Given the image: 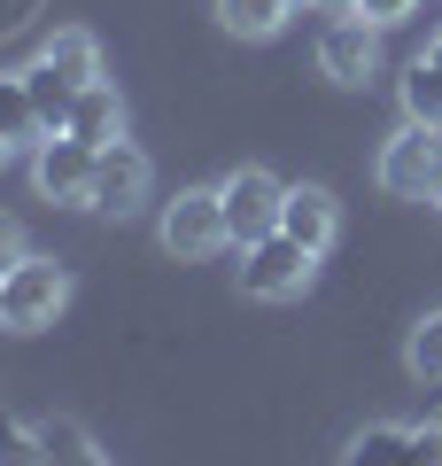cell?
<instances>
[{
  "label": "cell",
  "mask_w": 442,
  "mask_h": 466,
  "mask_svg": "<svg viewBox=\"0 0 442 466\" xmlns=\"http://www.w3.org/2000/svg\"><path fill=\"white\" fill-rule=\"evenodd\" d=\"M63 303H70V272L55 265V257H24V265L0 272V327H8V334L55 327Z\"/></svg>",
  "instance_id": "obj_1"
},
{
  "label": "cell",
  "mask_w": 442,
  "mask_h": 466,
  "mask_svg": "<svg viewBox=\"0 0 442 466\" xmlns=\"http://www.w3.org/2000/svg\"><path fill=\"white\" fill-rule=\"evenodd\" d=\"M311 272H318V249H303L295 233H264V241H248V249H241V296L295 303L303 288H311Z\"/></svg>",
  "instance_id": "obj_2"
},
{
  "label": "cell",
  "mask_w": 442,
  "mask_h": 466,
  "mask_svg": "<svg viewBox=\"0 0 442 466\" xmlns=\"http://www.w3.org/2000/svg\"><path fill=\"white\" fill-rule=\"evenodd\" d=\"M217 202H226V233H233V249H248V241H264V233H279V202H287V187L272 179V171L241 164L217 179Z\"/></svg>",
  "instance_id": "obj_3"
},
{
  "label": "cell",
  "mask_w": 442,
  "mask_h": 466,
  "mask_svg": "<svg viewBox=\"0 0 442 466\" xmlns=\"http://www.w3.org/2000/svg\"><path fill=\"white\" fill-rule=\"evenodd\" d=\"M435 179H442V125H411L380 148V187L404 202H435Z\"/></svg>",
  "instance_id": "obj_4"
},
{
  "label": "cell",
  "mask_w": 442,
  "mask_h": 466,
  "mask_svg": "<svg viewBox=\"0 0 442 466\" xmlns=\"http://www.w3.org/2000/svg\"><path fill=\"white\" fill-rule=\"evenodd\" d=\"M156 241H164L179 265H195V257H217V249L233 241V233H226V202H217V187H186V195L164 210Z\"/></svg>",
  "instance_id": "obj_5"
},
{
  "label": "cell",
  "mask_w": 442,
  "mask_h": 466,
  "mask_svg": "<svg viewBox=\"0 0 442 466\" xmlns=\"http://www.w3.org/2000/svg\"><path fill=\"white\" fill-rule=\"evenodd\" d=\"M94 164H101L94 140H78V133H47V140H39V156H32V179H39V195H47V202L85 210V202H94Z\"/></svg>",
  "instance_id": "obj_6"
},
{
  "label": "cell",
  "mask_w": 442,
  "mask_h": 466,
  "mask_svg": "<svg viewBox=\"0 0 442 466\" xmlns=\"http://www.w3.org/2000/svg\"><path fill=\"white\" fill-rule=\"evenodd\" d=\"M147 187H156V164H147L132 140H109V148H101V164H94V202H85V210L132 218V210L147 202Z\"/></svg>",
  "instance_id": "obj_7"
},
{
  "label": "cell",
  "mask_w": 442,
  "mask_h": 466,
  "mask_svg": "<svg viewBox=\"0 0 442 466\" xmlns=\"http://www.w3.org/2000/svg\"><path fill=\"white\" fill-rule=\"evenodd\" d=\"M318 70H326L334 86H365L380 70V24H365L357 8L334 16L326 32H318Z\"/></svg>",
  "instance_id": "obj_8"
},
{
  "label": "cell",
  "mask_w": 442,
  "mask_h": 466,
  "mask_svg": "<svg viewBox=\"0 0 442 466\" xmlns=\"http://www.w3.org/2000/svg\"><path fill=\"white\" fill-rule=\"evenodd\" d=\"M342 466H442V459H435V435H427V428H396V420H380V428L349 435Z\"/></svg>",
  "instance_id": "obj_9"
},
{
  "label": "cell",
  "mask_w": 442,
  "mask_h": 466,
  "mask_svg": "<svg viewBox=\"0 0 442 466\" xmlns=\"http://www.w3.org/2000/svg\"><path fill=\"white\" fill-rule=\"evenodd\" d=\"M279 233H295V241H303V249H318L326 257V241H334V195L326 187H287V202H279Z\"/></svg>",
  "instance_id": "obj_10"
},
{
  "label": "cell",
  "mask_w": 442,
  "mask_h": 466,
  "mask_svg": "<svg viewBox=\"0 0 442 466\" xmlns=\"http://www.w3.org/2000/svg\"><path fill=\"white\" fill-rule=\"evenodd\" d=\"M70 133L94 140V148L125 140V101H116V86H109V78H94V86L78 94V109H70Z\"/></svg>",
  "instance_id": "obj_11"
},
{
  "label": "cell",
  "mask_w": 442,
  "mask_h": 466,
  "mask_svg": "<svg viewBox=\"0 0 442 466\" xmlns=\"http://www.w3.org/2000/svg\"><path fill=\"white\" fill-rule=\"evenodd\" d=\"M39 63H47L63 86H78V94H85V86L101 78V39L94 32H55L47 47H39Z\"/></svg>",
  "instance_id": "obj_12"
},
{
  "label": "cell",
  "mask_w": 442,
  "mask_h": 466,
  "mask_svg": "<svg viewBox=\"0 0 442 466\" xmlns=\"http://www.w3.org/2000/svg\"><path fill=\"white\" fill-rule=\"evenodd\" d=\"M24 94H32V116H39V140L47 133H70V109H78V86H63L47 63L24 70Z\"/></svg>",
  "instance_id": "obj_13"
},
{
  "label": "cell",
  "mask_w": 442,
  "mask_h": 466,
  "mask_svg": "<svg viewBox=\"0 0 442 466\" xmlns=\"http://www.w3.org/2000/svg\"><path fill=\"white\" fill-rule=\"evenodd\" d=\"M287 16H295V0H217V24L233 39H272Z\"/></svg>",
  "instance_id": "obj_14"
},
{
  "label": "cell",
  "mask_w": 442,
  "mask_h": 466,
  "mask_svg": "<svg viewBox=\"0 0 442 466\" xmlns=\"http://www.w3.org/2000/svg\"><path fill=\"white\" fill-rule=\"evenodd\" d=\"M39 451H47V466H109L78 420H39Z\"/></svg>",
  "instance_id": "obj_15"
},
{
  "label": "cell",
  "mask_w": 442,
  "mask_h": 466,
  "mask_svg": "<svg viewBox=\"0 0 442 466\" xmlns=\"http://www.w3.org/2000/svg\"><path fill=\"white\" fill-rule=\"evenodd\" d=\"M404 116L411 125H442V63L435 55H419V63L404 70Z\"/></svg>",
  "instance_id": "obj_16"
},
{
  "label": "cell",
  "mask_w": 442,
  "mask_h": 466,
  "mask_svg": "<svg viewBox=\"0 0 442 466\" xmlns=\"http://www.w3.org/2000/svg\"><path fill=\"white\" fill-rule=\"evenodd\" d=\"M404 366L419 373V381H442V311H427L419 327H411V342H404Z\"/></svg>",
  "instance_id": "obj_17"
},
{
  "label": "cell",
  "mask_w": 442,
  "mask_h": 466,
  "mask_svg": "<svg viewBox=\"0 0 442 466\" xmlns=\"http://www.w3.org/2000/svg\"><path fill=\"white\" fill-rule=\"evenodd\" d=\"M0 140H39V116H32V94H24V70L0 78Z\"/></svg>",
  "instance_id": "obj_18"
},
{
  "label": "cell",
  "mask_w": 442,
  "mask_h": 466,
  "mask_svg": "<svg viewBox=\"0 0 442 466\" xmlns=\"http://www.w3.org/2000/svg\"><path fill=\"white\" fill-rule=\"evenodd\" d=\"M0 466H47V451H39V428L8 420V404H0Z\"/></svg>",
  "instance_id": "obj_19"
},
{
  "label": "cell",
  "mask_w": 442,
  "mask_h": 466,
  "mask_svg": "<svg viewBox=\"0 0 442 466\" xmlns=\"http://www.w3.org/2000/svg\"><path fill=\"white\" fill-rule=\"evenodd\" d=\"M411 8H419V0H357V16H365V24H380V32H388V24H404Z\"/></svg>",
  "instance_id": "obj_20"
},
{
  "label": "cell",
  "mask_w": 442,
  "mask_h": 466,
  "mask_svg": "<svg viewBox=\"0 0 442 466\" xmlns=\"http://www.w3.org/2000/svg\"><path fill=\"white\" fill-rule=\"evenodd\" d=\"M24 257H32V249H24V226H16V218H0V272L24 265Z\"/></svg>",
  "instance_id": "obj_21"
},
{
  "label": "cell",
  "mask_w": 442,
  "mask_h": 466,
  "mask_svg": "<svg viewBox=\"0 0 442 466\" xmlns=\"http://www.w3.org/2000/svg\"><path fill=\"white\" fill-rule=\"evenodd\" d=\"M311 8H357V0H311Z\"/></svg>",
  "instance_id": "obj_22"
},
{
  "label": "cell",
  "mask_w": 442,
  "mask_h": 466,
  "mask_svg": "<svg viewBox=\"0 0 442 466\" xmlns=\"http://www.w3.org/2000/svg\"><path fill=\"white\" fill-rule=\"evenodd\" d=\"M8 148H16V140H0V164H8Z\"/></svg>",
  "instance_id": "obj_23"
},
{
  "label": "cell",
  "mask_w": 442,
  "mask_h": 466,
  "mask_svg": "<svg viewBox=\"0 0 442 466\" xmlns=\"http://www.w3.org/2000/svg\"><path fill=\"white\" fill-rule=\"evenodd\" d=\"M427 55H435V63H442V39H435V47H427Z\"/></svg>",
  "instance_id": "obj_24"
},
{
  "label": "cell",
  "mask_w": 442,
  "mask_h": 466,
  "mask_svg": "<svg viewBox=\"0 0 442 466\" xmlns=\"http://www.w3.org/2000/svg\"><path fill=\"white\" fill-rule=\"evenodd\" d=\"M435 210H442V179H435Z\"/></svg>",
  "instance_id": "obj_25"
}]
</instances>
